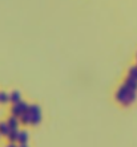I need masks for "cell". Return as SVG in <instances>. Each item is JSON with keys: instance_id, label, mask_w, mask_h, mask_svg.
<instances>
[{"instance_id": "6da1fadb", "label": "cell", "mask_w": 137, "mask_h": 147, "mask_svg": "<svg viewBox=\"0 0 137 147\" xmlns=\"http://www.w3.org/2000/svg\"><path fill=\"white\" fill-rule=\"evenodd\" d=\"M117 97H119V99H120V102L123 103H130L133 102L134 97H136V92H133V90H130L129 88H128L127 85L123 86L120 89V92H119V94H117Z\"/></svg>"}, {"instance_id": "7a4b0ae2", "label": "cell", "mask_w": 137, "mask_h": 147, "mask_svg": "<svg viewBox=\"0 0 137 147\" xmlns=\"http://www.w3.org/2000/svg\"><path fill=\"white\" fill-rule=\"evenodd\" d=\"M27 113L29 114V119H31L29 123H33V125L39 123V121H40V109L37 106H28Z\"/></svg>"}, {"instance_id": "3957f363", "label": "cell", "mask_w": 137, "mask_h": 147, "mask_svg": "<svg viewBox=\"0 0 137 147\" xmlns=\"http://www.w3.org/2000/svg\"><path fill=\"white\" fill-rule=\"evenodd\" d=\"M28 110V106L27 105H25L24 102H19V103H16V105H15L14 106V109H12V113H14V117H21L23 115V114L25 113V111H27Z\"/></svg>"}, {"instance_id": "277c9868", "label": "cell", "mask_w": 137, "mask_h": 147, "mask_svg": "<svg viewBox=\"0 0 137 147\" xmlns=\"http://www.w3.org/2000/svg\"><path fill=\"white\" fill-rule=\"evenodd\" d=\"M8 127H10V130H17V126H19V121H17L16 117H12L10 121H8Z\"/></svg>"}, {"instance_id": "5b68a950", "label": "cell", "mask_w": 137, "mask_h": 147, "mask_svg": "<svg viewBox=\"0 0 137 147\" xmlns=\"http://www.w3.org/2000/svg\"><path fill=\"white\" fill-rule=\"evenodd\" d=\"M125 85H127L130 90H133V92H136V90H137V81H134V80L129 78V77H128L127 82H125Z\"/></svg>"}, {"instance_id": "8992f818", "label": "cell", "mask_w": 137, "mask_h": 147, "mask_svg": "<svg viewBox=\"0 0 137 147\" xmlns=\"http://www.w3.org/2000/svg\"><path fill=\"white\" fill-rule=\"evenodd\" d=\"M27 139H28L27 133H24V131H19V135H17V140L20 142V144H25V143H27Z\"/></svg>"}, {"instance_id": "52a82bcc", "label": "cell", "mask_w": 137, "mask_h": 147, "mask_svg": "<svg viewBox=\"0 0 137 147\" xmlns=\"http://www.w3.org/2000/svg\"><path fill=\"white\" fill-rule=\"evenodd\" d=\"M10 101H12V102L16 105V103L20 102V94L17 92H14L12 94H10Z\"/></svg>"}, {"instance_id": "ba28073f", "label": "cell", "mask_w": 137, "mask_h": 147, "mask_svg": "<svg viewBox=\"0 0 137 147\" xmlns=\"http://www.w3.org/2000/svg\"><path fill=\"white\" fill-rule=\"evenodd\" d=\"M17 135H19V131L17 130H10V133H8V138H10L11 142L17 140Z\"/></svg>"}, {"instance_id": "9c48e42d", "label": "cell", "mask_w": 137, "mask_h": 147, "mask_svg": "<svg viewBox=\"0 0 137 147\" xmlns=\"http://www.w3.org/2000/svg\"><path fill=\"white\" fill-rule=\"evenodd\" d=\"M8 133H10V127H8L7 123H0V134L8 135Z\"/></svg>"}, {"instance_id": "30bf717a", "label": "cell", "mask_w": 137, "mask_h": 147, "mask_svg": "<svg viewBox=\"0 0 137 147\" xmlns=\"http://www.w3.org/2000/svg\"><path fill=\"white\" fill-rule=\"evenodd\" d=\"M129 78H132V80H134V81H137V66H136V68H132V69H130Z\"/></svg>"}, {"instance_id": "8fae6325", "label": "cell", "mask_w": 137, "mask_h": 147, "mask_svg": "<svg viewBox=\"0 0 137 147\" xmlns=\"http://www.w3.org/2000/svg\"><path fill=\"white\" fill-rule=\"evenodd\" d=\"M10 101V96L7 93H0V102H8Z\"/></svg>"}, {"instance_id": "7c38bea8", "label": "cell", "mask_w": 137, "mask_h": 147, "mask_svg": "<svg viewBox=\"0 0 137 147\" xmlns=\"http://www.w3.org/2000/svg\"><path fill=\"white\" fill-rule=\"evenodd\" d=\"M20 118H21V122H23V123H29V122H31V119H29V114H28L27 111H25V113L23 114Z\"/></svg>"}, {"instance_id": "4fadbf2b", "label": "cell", "mask_w": 137, "mask_h": 147, "mask_svg": "<svg viewBox=\"0 0 137 147\" xmlns=\"http://www.w3.org/2000/svg\"><path fill=\"white\" fill-rule=\"evenodd\" d=\"M8 147H16V146H15V144H10V146H8Z\"/></svg>"}, {"instance_id": "5bb4252c", "label": "cell", "mask_w": 137, "mask_h": 147, "mask_svg": "<svg viewBox=\"0 0 137 147\" xmlns=\"http://www.w3.org/2000/svg\"><path fill=\"white\" fill-rule=\"evenodd\" d=\"M21 147H27V146H25V144H21Z\"/></svg>"}]
</instances>
